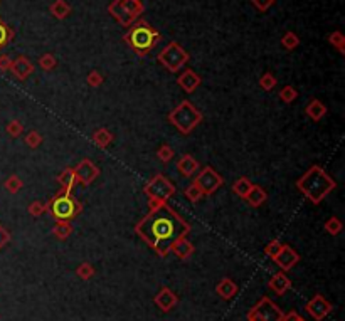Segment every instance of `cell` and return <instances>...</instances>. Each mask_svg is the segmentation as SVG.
<instances>
[{
  "mask_svg": "<svg viewBox=\"0 0 345 321\" xmlns=\"http://www.w3.org/2000/svg\"><path fill=\"white\" fill-rule=\"evenodd\" d=\"M189 230V224L182 220L168 205H158L137 225V232L147 242L165 254Z\"/></svg>",
  "mask_w": 345,
  "mask_h": 321,
  "instance_id": "6da1fadb",
  "label": "cell"
},
{
  "mask_svg": "<svg viewBox=\"0 0 345 321\" xmlns=\"http://www.w3.org/2000/svg\"><path fill=\"white\" fill-rule=\"evenodd\" d=\"M298 187L313 204H318L335 187V183L322 168L313 167L303 178L298 180Z\"/></svg>",
  "mask_w": 345,
  "mask_h": 321,
  "instance_id": "7a4b0ae2",
  "label": "cell"
},
{
  "mask_svg": "<svg viewBox=\"0 0 345 321\" xmlns=\"http://www.w3.org/2000/svg\"><path fill=\"white\" fill-rule=\"evenodd\" d=\"M170 121L184 133H189L196 124L201 121V113L196 111L189 101H184L176 111L170 114Z\"/></svg>",
  "mask_w": 345,
  "mask_h": 321,
  "instance_id": "3957f363",
  "label": "cell"
},
{
  "mask_svg": "<svg viewBox=\"0 0 345 321\" xmlns=\"http://www.w3.org/2000/svg\"><path fill=\"white\" fill-rule=\"evenodd\" d=\"M155 37H157V34L150 31L147 26H138L133 29L132 34H130V42H132V46L137 49V51L145 52L153 46Z\"/></svg>",
  "mask_w": 345,
  "mask_h": 321,
  "instance_id": "277c9868",
  "label": "cell"
},
{
  "mask_svg": "<svg viewBox=\"0 0 345 321\" xmlns=\"http://www.w3.org/2000/svg\"><path fill=\"white\" fill-rule=\"evenodd\" d=\"M160 61H162L168 69L177 71V69L187 61V54H186V51H182L177 44H170V46L160 54Z\"/></svg>",
  "mask_w": 345,
  "mask_h": 321,
  "instance_id": "5b68a950",
  "label": "cell"
},
{
  "mask_svg": "<svg viewBox=\"0 0 345 321\" xmlns=\"http://www.w3.org/2000/svg\"><path fill=\"white\" fill-rule=\"evenodd\" d=\"M52 214L54 217L58 219H71L74 214H76L78 204L76 200L71 199L69 195H61L52 202Z\"/></svg>",
  "mask_w": 345,
  "mask_h": 321,
  "instance_id": "8992f818",
  "label": "cell"
},
{
  "mask_svg": "<svg viewBox=\"0 0 345 321\" xmlns=\"http://www.w3.org/2000/svg\"><path fill=\"white\" fill-rule=\"evenodd\" d=\"M221 183H222L221 177H219V175L214 172L212 168H206L196 180V187L201 190L202 194L214 192V190H216Z\"/></svg>",
  "mask_w": 345,
  "mask_h": 321,
  "instance_id": "52a82bcc",
  "label": "cell"
},
{
  "mask_svg": "<svg viewBox=\"0 0 345 321\" xmlns=\"http://www.w3.org/2000/svg\"><path fill=\"white\" fill-rule=\"evenodd\" d=\"M147 192L152 195V197H157L160 199V192H163V199H167L168 195H172L174 194V187L170 185L168 182H165V180L162 177H157L153 180L152 183L148 185L147 187Z\"/></svg>",
  "mask_w": 345,
  "mask_h": 321,
  "instance_id": "ba28073f",
  "label": "cell"
},
{
  "mask_svg": "<svg viewBox=\"0 0 345 321\" xmlns=\"http://www.w3.org/2000/svg\"><path fill=\"white\" fill-rule=\"evenodd\" d=\"M76 173L79 175V178H81L84 183H89L94 178V175H96V168H94L89 162H83L76 168Z\"/></svg>",
  "mask_w": 345,
  "mask_h": 321,
  "instance_id": "9c48e42d",
  "label": "cell"
},
{
  "mask_svg": "<svg viewBox=\"0 0 345 321\" xmlns=\"http://www.w3.org/2000/svg\"><path fill=\"white\" fill-rule=\"evenodd\" d=\"M12 71L17 74L19 78H26L29 73L32 71V68H31V64L27 62V59H24V57H19L16 62L12 64Z\"/></svg>",
  "mask_w": 345,
  "mask_h": 321,
  "instance_id": "30bf717a",
  "label": "cell"
},
{
  "mask_svg": "<svg viewBox=\"0 0 345 321\" xmlns=\"http://www.w3.org/2000/svg\"><path fill=\"white\" fill-rule=\"evenodd\" d=\"M297 259H298V255L288 247H283V252L279 254V258H276V261L283 266V268H290L293 263H297Z\"/></svg>",
  "mask_w": 345,
  "mask_h": 321,
  "instance_id": "8fae6325",
  "label": "cell"
},
{
  "mask_svg": "<svg viewBox=\"0 0 345 321\" xmlns=\"http://www.w3.org/2000/svg\"><path fill=\"white\" fill-rule=\"evenodd\" d=\"M248 199H249V204L253 205H261L264 200H266V194L263 192L259 187H251V190L248 192Z\"/></svg>",
  "mask_w": 345,
  "mask_h": 321,
  "instance_id": "7c38bea8",
  "label": "cell"
},
{
  "mask_svg": "<svg viewBox=\"0 0 345 321\" xmlns=\"http://www.w3.org/2000/svg\"><path fill=\"white\" fill-rule=\"evenodd\" d=\"M179 83H181V86L186 88L187 91H192V89L199 84V78L194 76L192 73H187V74H184L181 79H179Z\"/></svg>",
  "mask_w": 345,
  "mask_h": 321,
  "instance_id": "4fadbf2b",
  "label": "cell"
},
{
  "mask_svg": "<svg viewBox=\"0 0 345 321\" xmlns=\"http://www.w3.org/2000/svg\"><path fill=\"white\" fill-rule=\"evenodd\" d=\"M196 168H197V163L194 162L191 157H184L181 160V163H179V170H181V172H184L186 175H191Z\"/></svg>",
  "mask_w": 345,
  "mask_h": 321,
  "instance_id": "5bb4252c",
  "label": "cell"
},
{
  "mask_svg": "<svg viewBox=\"0 0 345 321\" xmlns=\"http://www.w3.org/2000/svg\"><path fill=\"white\" fill-rule=\"evenodd\" d=\"M234 190H236V192L239 194V195H243V197H246L248 195V192L249 190H251V185H249V182L248 180H239V182L234 185Z\"/></svg>",
  "mask_w": 345,
  "mask_h": 321,
  "instance_id": "9a60e30c",
  "label": "cell"
},
{
  "mask_svg": "<svg viewBox=\"0 0 345 321\" xmlns=\"http://www.w3.org/2000/svg\"><path fill=\"white\" fill-rule=\"evenodd\" d=\"M9 39H11V31L7 29V26H4V24L0 22V49L9 42Z\"/></svg>",
  "mask_w": 345,
  "mask_h": 321,
  "instance_id": "2e32d148",
  "label": "cell"
},
{
  "mask_svg": "<svg viewBox=\"0 0 345 321\" xmlns=\"http://www.w3.org/2000/svg\"><path fill=\"white\" fill-rule=\"evenodd\" d=\"M187 195H189V199H191L192 202H197L199 197L202 195V192L196 187V185H192V187H189V188H187Z\"/></svg>",
  "mask_w": 345,
  "mask_h": 321,
  "instance_id": "e0dca14e",
  "label": "cell"
},
{
  "mask_svg": "<svg viewBox=\"0 0 345 321\" xmlns=\"http://www.w3.org/2000/svg\"><path fill=\"white\" fill-rule=\"evenodd\" d=\"M9 240V234L6 232V229L2 227V225H0V247H2L4 244H6Z\"/></svg>",
  "mask_w": 345,
  "mask_h": 321,
  "instance_id": "ac0fdd59",
  "label": "cell"
},
{
  "mask_svg": "<svg viewBox=\"0 0 345 321\" xmlns=\"http://www.w3.org/2000/svg\"><path fill=\"white\" fill-rule=\"evenodd\" d=\"M9 66H11V61H9L6 56L0 57V69H2V71H6V69H9Z\"/></svg>",
  "mask_w": 345,
  "mask_h": 321,
  "instance_id": "d6986e66",
  "label": "cell"
}]
</instances>
